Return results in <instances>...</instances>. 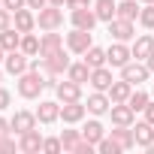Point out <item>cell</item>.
I'll list each match as a JSON object with an SVG mask.
<instances>
[{"instance_id":"5bb4252c","label":"cell","mask_w":154,"mask_h":154,"mask_svg":"<svg viewBox=\"0 0 154 154\" xmlns=\"http://www.w3.org/2000/svg\"><path fill=\"white\" fill-rule=\"evenodd\" d=\"M36 121H39V118H36V112H24V109H21V112H15V115H12V121H9V124H12V130H15V133H27V130H33V127H36Z\"/></svg>"},{"instance_id":"8d00e7d4","label":"cell","mask_w":154,"mask_h":154,"mask_svg":"<svg viewBox=\"0 0 154 154\" xmlns=\"http://www.w3.org/2000/svg\"><path fill=\"white\" fill-rule=\"evenodd\" d=\"M3 6H6L9 12H15V9H24V6H27V0H3Z\"/></svg>"},{"instance_id":"f35d334b","label":"cell","mask_w":154,"mask_h":154,"mask_svg":"<svg viewBox=\"0 0 154 154\" xmlns=\"http://www.w3.org/2000/svg\"><path fill=\"white\" fill-rule=\"evenodd\" d=\"M63 6L66 9H82V6H91V0H66Z\"/></svg>"},{"instance_id":"8992f818","label":"cell","mask_w":154,"mask_h":154,"mask_svg":"<svg viewBox=\"0 0 154 154\" xmlns=\"http://www.w3.org/2000/svg\"><path fill=\"white\" fill-rule=\"evenodd\" d=\"M3 63H6V72H12V75H21V72H27V66H30V60H27V54H24L21 48L6 51Z\"/></svg>"},{"instance_id":"d590c367","label":"cell","mask_w":154,"mask_h":154,"mask_svg":"<svg viewBox=\"0 0 154 154\" xmlns=\"http://www.w3.org/2000/svg\"><path fill=\"white\" fill-rule=\"evenodd\" d=\"M9 24H12V12H9V9L3 6V9H0V30H6Z\"/></svg>"},{"instance_id":"ffe728a7","label":"cell","mask_w":154,"mask_h":154,"mask_svg":"<svg viewBox=\"0 0 154 154\" xmlns=\"http://www.w3.org/2000/svg\"><path fill=\"white\" fill-rule=\"evenodd\" d=\"M12 21H15V27H18L21 33H30V30L36 27V15H33L30 9H15V12H12Z\"/></svg>"},{"instance_id":"cb8c5ba5","label":"cell","mask_w":154,"mask_h":154,"mask_svg":"<svg viewBox=\"0 0 154 154\" xmlns=\"http://www.w3.org/2000/svg\"><path fill=\"white\" fill-rule=\"evenodd\" d=\"M0 45H3V51H15V48L21 45V30H18V27L0 30Z\"/></svg>"},{"instance_id":"7bdbcfd3","label":"cell","mask_w":154,"mask_h":154,"mask_svg":"<svg viewBox=\"0 0 154 154\" xmlns=\"http://www.w3.org/2000/svg\"><path fill=\"white\" fill-rule=\"evenodd\" d=\"M27 6H30V9H42V6H45V0H27Z\"/></svg>"},{"instance_id":"836d02e7","label":"cell","mask_w":154,"mask_h":154,"mask_svg":"<svg viewBox=\"0 0 154 154\" xmlns=\"http://www.w3.org/2000/svg\"><path fill=\"white\" fill-rule=\"evenodd\" d=\"M139 24L148 27V30H154V3H145V9L139 12Z\"/></svg>"},{"instance_id":"4316f807","label":"cell","mask_w":154,"mask_h":154,"mask_svg":"<svg viewBox=\"0 0 154 154\" xmlns=\"http://www.w3.org/2000/svg\"><path fill=\"white\" fill-rule=\"evenodd\" d=\"M85 63H88L91 69H97V66H106V63H109V57H106V51H103L100 45H91V48L85 51Z\"/></svg>"},{"instance_id":"5b68a950","label":"cell","mask_w":154,"mask_h":154,"mask_svg":"<svg viewBox=\"0 0 154 154\" xmlns=\"http://www.w3.org/2000/svg\"><path fill=\"white\" fill-rule=\"evenodd\" d=\"M109 36H115L118 42H127V39L136 36V27H133V21H127V18H112V21H109Z\"/></svg>"},{"instance_id":"bcb514c9","label":"cell","mask_w":154,"mask_h":154,"mask_svg":"<svg viewBox=\"0 0 154 154\" xmlns=\"http://www.w3.org/2000/svg\"><path fill=\"white\" fill-rule=\"evenodd\" d=\"M0 60H3V45H0Z\"/></svg>"},{"instance_id":"60d3db41","label":"cell","mask_w":154,"mask_h":154,"mask_svg":"<svg viewBox=\"0 0 154 154\" xmlns=\"http://www.w3.org/2000/svg\"><path fill=\"white\" fill-rule=\"evenodd\" d=\"M9 130H12V124L6 118H0V136H9Z\"/></svg>"},{"instance_id":"c3c4849f","label":"cell","mask_w":154,"mask_h":154,"mask_svg":"<svg viewBox=\"0 0 154 154\" xmlns=\"http://www.w3.org/2000/svg\"><path fill=\"white\" fill-rule=\"evenodd\" d=\"M0 79H3V72H0Z\"/></svg>"},{"instance_id":"f6af8a7d","label":"cell","mask_w":154,"mask_h":154,"mask_svg":"<svg viewBox=\"0 0 154 154\" xmlns=\"http://www.w3.org/2000/svg\"><path fill=\"white\" fill-rule=\"evenodd\" d=\"M48 3H51V6H63V3H66V0H48Z\"/></svg>"},{"instance_id":"2e32d148","label":"cell","mask_w":154,"mask_h":154,"mask_svg":"<svg viewBox=\"0 0 154 154\" xmlns=\"http://www.w3.org/2000/svg\"><path fill=\"white\" fill-rule=\"evenodd\" d=\"M45 63H48V75H60V72H66V69H69V57H66V51H63V48H57L54 54H48V57H45Z\"/></svg>"},{"instance_id":"52a82bcc","label":"cell","mask_w":154,"mask_h":154,"mask_svg":"<svg viewBox=\"0 0 154 154\" xmlns=\"http://www.w3.org/2000/svg\"><path fill=\"white\" fill-rule=\"evenodd\" d=\"M54 94H57V103H72V100L82 97V85H75L72 79H66V82L54 85Z\"/></svg>"},{"instance_id":"603a6c76","label":"cell","mask_w":154,"mask_h":154,"mask_svg":"<svg viewBox=\"0 0 154 154\" xmlns=\"http://www.w3.org/2000/svg\"><path fill=\"white\" fill-rule=\"evenodd\" d=\"M66 79H72L75 85H85V82H91V66L82 60V63H69V69H66Z\"/></svg>"},{"instance_id":"30bf717a","label":"cell","mask_w":154,"mask_h":154,"mask_svg":"<svg viewBox=\"0 0 154 154\" xmlns=\"http://www.w3.org/2000/svg\"><path fill=\"white\" fill-rule=\"evenodd\" d=\"M106 57H109V66H124V63H130L133 48H127L124 42H118V39H115V45L106 51Z\"/></svg>"},{"instance_id":"f1b7e54d","label":"cell","mask_w":154,"mask_h":154,"mask_svg":"<svg viewBox=\"0 0 154 154\" xmlns=\"http://www.w3.org/2000/svg\"><path fill=\"white\" fill-rule=\"evenodd\" d=\"M112 139H115L124 151L136 148V139H133V130H130V127H118V130H112Z\"/></svg>"},{"instance_id":"6da1fadb","label":"cell","mask_w":154,"mask_h":154,"mask_svg":"<svg viewBox=\"0 0 154 154\" xmlns=\"http://www.w3.org/2000/svg\"><path fill=\"white\" fill-rule=\"evenodd\" d=\"M45 79H48V75H39V72H33V69L21 72V75H18V94H21L24 100H36V97L42 94V88H45Z\"/></svg>"},{"instance_id":"d4e9b609","label":"cell","mask_w":154,"mask_h":154,"mask_svg":"<svg viewBox=\"0 0 154 154\" xmlns=\"http://www.w3.org/2000/svg\"><path fill=\"white\" fill-rule=\"evenodd\" d=\"M151 51H154V36H139V39L133 42V57H136V60H148Z\"/></svg>"},{"instance_id":"ba28073f","label":"cell","mask_w":154,"mask_h":154,"mask_svg":"<svg viewBox=\"0 0 154 154\" xmlns=\"http://www.w3.org/2000/svg\"><path fill=\"white\" fill-rule=\"evenodd\" d=\"M85 112H88V106H82V100H72V103H63V106H60L63 124H79V121L85 118Z\"/></svg>"},{"instance_id":"484cf974","label":"cell","mask_w":154,"mask_h":154,"mask_svg":"<svg viewBox=\"0 0 154 154\" xmlns=\"http://www.w3.org/2000/svg\"><path fill=\"white\" fill-rule=\"evenodd\" d=\"M139 3H136V0H121V3H118V12H115V18H127V21H136L139 18Z\"/></svg>"},{"instance_id":"e0dca14e","label":"cell","mask_w":154,"mask_h":154,"mask_svg":"<svg viewBox=\"0 0 154 154\" xmlns=\"http://www.w3.org/2000/svg\"><path fill=\"white\" fill-rule=\"evenodd\" d=\"M36 118H39L42 124H54V121L60 118V103H54V100H42L39 109H36Z\"/></svg>"},{"instance_id":"44dd1931","label":"cell","mask_w":154,"mask_h":154,"mask_svg":"<svg viewBox=\"0 0 154 154\" xmlns=\"http://www.w3.org/2000/svg\"><path fill=\"white\" fill-rule=\"evenodd\" d=\"M106 94H109L112 103H127V97L133 94V85H130L127 79H121V82H112V88H109Z\"/></svg>"},{"instance_id":"681fc988","label":"cell","mask_w":154,"mask_h":154,"mask_svg":"<svg viewBox=\"0 0 154 154\" xmlns=\"http://www.w3.org/2000/svg\"><path fill=\"white\" fill-rule=\"evenodd\" d=\"M0 3H3V0H0Z\"/></svg>"},{"instance_id":"4dcf8cb0","label":"cell","mask_w":154,"mask_h":154,"mask_svg":"<svg viewBox=\"0 0 154 154\" xmlns=\"http://www.w3.org/2000/svg\"><path fill=\"white\" fill-rule=\"evenodd\" d=\"M27 57H33V54H39V39L33 36V33H21V45H18Z\"/></svg>"},{"instance_id":"ab89813d","label":"cell","mask_w":154,"mask_h":154,"mask_svg":"<svg viewBox=\"0 0 154 154\" xmlns=\"http://www.w3.org/2000/svg\"><path fill=\"white\" fill-rule=\"evenodd\" d=\"M9 100H12V94H9L6 88H0V112H3V109L9 106Z\"/></svg>"},{"instance_id":"1f68e13d","label":"cell","mask_w":154,"mask_h":154,"mask_svg":"<svg viewBox=\"0 0 154 154\" xmlns=\"http://www.w3.org/2000/svg\"><path fill=\"white\" fill-rule=\"evenodd\" d=\"M127 106H130L133 112H145V106H148V94L136 88V91H133V94L127 97Z\"/></svg>"},{"instance_id":"7dc6e473","label":"cell","mask_w":154,"mask_h":154,"mask_svg":"<svg viewBox=\"0 0 154 154\" xmlns=\"http://www.w3.org/2000/svg\"><path fill=\"white\" fill-rule=\"evenodd\" d=\"M142 3H154V0H142Z\"/></svg>"},{"instance_id":"3957f363","label":"cell","mask_w":154,"mask_h":154,"mask_svg":"<svg viewBox=\"0 0 154 154\" xmlns=\"http://www.w3.org/2000/svg\"><path fill=\"white\" fill-rule=\"evenodd\" d=\"M66 45H69V51H75V54H85V51L94 45V39H91V30L72 27V33H66Z\"/></svg>"},{"instance_id":"7c38bea8","label":"cell","mask_w":154,"mask_h":154,"mask_svg":"<svg viewBox=\"0 0 154 154\" xmlns=\"http://www.w3.org/2000/svg\"><path fill=\"white\" fill-rule=\"evenodd\" d=\"M57 48H63V39H60V33H54V30H45V33H42V39H39V57H48V54H54Z\"/></svg>"},{"instance_id":"83f0119b","label":"cell","mask_w":154,"mask_h":154,"mask_svg":"<svg viewBox=\"0 0 154 154\" xmlns=\"http://www.w3.org/2000/svg\"><path fill=\"white\" fill-rule=\"evenodd\" d=\"M82 136H85L91 145H97V142L106 136V130H103V124H100V121H88V124L82 127Z\"/></svg>"},{"instance_id":"e575fe53","label":"cell","mask_w":154,"mask_h":154,"mask_svg":"<svg viewBox=\"0 0 154 154\" xmlns=\"http://www.w3.org/2000/svg\"><path fill=\"white\" fill-rule=\"evenodd\" d=\"M42 151H45V154H57V151H63L60 136H57V139H42Z\"/></svg>"},{"instance_id":"9a60e30c","label":"cell","mask_w":154,"mask_h":154,"mask_svg":"<svg viewBox=\"0 0 154 154\" xmlns=\"http://www.w3.org/2000/svg\"><path fill=\"white\" fill-rule=\"evenodd\" d=\"M18 151H24V154L42 151V136H39V130H36V127H33V130H27V133H21V139H18Z\"/></svg>"},{"instance_id":"f546056e","label":"cell","mask_w":154,"mask_h":154,"mask_svg":"<svg viewBox=\"0 0 154 154\" xmlns=\"http://www.w3.org/2000/svg\"><path fill=\"white\" fill-rule=\"evenodd\" d=\"M82 139H85V136H82V130H63V133H60L63 151H72V154H75V148L82 145Z\"/></svg>"},{"instance_id":"9c48e42d","label":"cell","mask_w":154,"mask_h":154,"mask_svg":"<svg viewBox=\"0 0 154 154\" xmlns=\"http://www.w3.org/2000/svg\"><path fill=\"white\" fill-rule=\"evenodd\" d=\"M100 18H97V12L91 9V6H82V9H72V27H82V30H94V24H97Z\"/></svg>"},{"instance_id":"b9f144b4","label":"cell","mask_w":154,"mask_h":154,"mask_svg":"<svg viewBox=\"0 0 154 154\" xmlns=\"http://www.w3.org/2000/svg\"><path fill=\"white\" fill-rule=\"evenodd\" d=\"M145 121L154 124V103H151V100H148V106H145Z\"/></svg>"},{"instance_id":"7a4b0ae2","label":"cell","mask_w":154,"mask_h":154,"mask_svg":"<svg viewBox=\"0 0 154 154\" xmlns=\"http://www.w3.org/2000/svg\"><path fill=\"white\" fill-rule=\"evenodd\" d=\"M36 24H39L42 30H57V27L63 24V12H60V6H42L39 15H36Z\"/></svg>"},{"instance_id":"ac0fdd59","label":"cell","mask_w":154,"mask_h":154,"mask_svg":"<svg viewBox=\"0 0 154 154\" xmlns=\"http://www.w3.org/2000/svg\"><path fill=\"white\" fill-rule=\"evenodd\" d=\"M133 139H136V145H139V148L154 145V124H151V121L136 124V127H133Z\"/></svg>"},{"instance_id":"7402d4cb","label":"cell","mask_w":154,"mask_h":154,"mask_svg":"<svg viewBox=\"0 0 154 154\" xmlns=\"http://www.w3.org/2000/svg\"><path fill=\"white\" fill-rule=\"evenodd\" d=\"M94 12H97V18L100 21H112L115 18V12H118V3H115V0H94Z\"/></svg>"},{"instance_id":"4fadbf2b","label":"cell","mask_w":154,"mask_h":154,"mask_svg":"<svg viewBox=\"0 0 154 154\" xmlns=\"http://www.w3.org/2000/svg\"><path fill=\"white\" fill-rule=\"evenodd\" d=\"M109 112H112V124H115V127H130V124H133V115H136L127 103H112Z\"/></svg>"},{"instance_id":"d6986e66","label":"cell","mask_w":154,"mask_h":154,"mask_svg":"<svg viewBox=\"0 0 154 154\" xmlns=\"http://www.w3.org/2000/svg\"><path fill=\"white\" fill-rule=\"evenodd\" d=\"M112 69L109 66H97V69H91V85H94V91H109L112 88Z\"/></svg>"},{"instance_id":"8fae6325","label":"cell","mask_w":154,"mask_h":154,"mask_svg":"<svg viewBox=\"0 0 154 154\" xmlns=\"http://www.w3.org/2000/svg\"><path fill=\"white\" fill-rule=\"evenodd\" d=\"M85 106H88V112H91V115H106V112L112 109V100H109V94H106V91H94V94L88 97V103H85Z\"/></svg>"},{"instance_id":"d6a6232c","label":"cell","mask_w":154,"mask_h":154,"mask_svg":"<svg viewBox=\"0 0 154 154\" xmlns=\"http://www.w3.org/2000/svg\"><path fill=\"white\" fill-rule=\"evenodd\" d=\"M97 151H100V154H121V151H124V148H121V145H118V142H115V139H112V136H109V139H106V136H103V139H100V142H97Z\"/></svg>"},{"instance_id":"277c9868","label":"cell","mask_w":154,"mask_h":154,"mask_svg":"<svg viewBox=\"0 0 154 154\" xmlns=\"http://www.w3.org/2000/svg\"><path fill=\"white\" fill-rule=\"evenodd\" d=\"M148 75H151L148 63H139V60L133 63V60H130V63H124V66H121V79H127V82H130V85H136V88L148 79Z\"/></svg>"},{"instance_id":"ee69618b","label":"cell","mask_w":154,"mask_h":154,"mask_svg":"<svg viewBox=\"0 0 154 154\" xmlns=\"http://www.w3.org/2000/svg\"><path fill=\"white\" fill-rule=\"evenodd\" d=\"M145 63H148V69H151V72H154V51H151V57H148V60H145Z\"/></svg>"},{"instance_id":"74e56055","label":"cell","mask_w":154,"mask_h":154,"mask_svg":"<svg viewBox=\"0 0 154 154\" xmlns=\"http://www.w3.org/2000/svg\"><path fill=\"white\" fill-rule=\"evenodd\" d=\"M6 151H15V142L9 136H0V154H6Z\"/></svg>"}]
</instances>
